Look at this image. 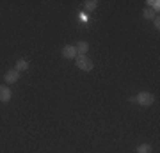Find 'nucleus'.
Returning <instances> with one entry per match:
<instances>
[{
	"instance_id": "nucleus-1",
	"label": "nucleus",
	"mask_w": 160,
	"mask_h": 153,
	"mask_svg": "<svg viewBox=\"0 0 160 153\" xmlns=\"http://www.w3.org/2000/svg\"><path fill=\"white\" fill-rule=\"evenodd\" d=\"M75 64H77V68L82 69V71H92V68H94L92 61H91L87 55H77V59H75Z\"/></svg>"
},
{
	"instance_id": "nucleus-2",
	"label": "nucleus",
	"mask_w": 160,
	"mask_h": 153,
	"mask_svg": "<svg viewBox=\"0 0 160 153\" xmlns=\"http://www.w3.org/2000/svg\"><path fill=\"white\" fill-rule=\"evenodd\" d=\"M135 102L139 105H142V107H151L155 103V96L151 93H148V91H142V93H139L137 96H135Z\"/></svg>"
},
{
	"instance_id": "nucleus-3",
	"label": "nucleus",
	"mask_w": 160,
	"mask_h": 153,
	"mask_svg": "<svg viewBox=\"0 0 160 153\" xmlns=\"http://www.w3.org/2000/svg\"><path fill=\"white\" fill-rule=\"evenodd\" d=\"M11 98H12V91H11V87H9L7 84L0 85V102L7 103V102H11Z\"/></svg>"
},
{
	"instance_id": "nucleus-4",
	"label": "nucleus",
	"mask_w": 160,
	"mask_h": 153,
	"mask_svg": "<svg viewBox=\"0 0 160 153\" xmlns=\"http://www.w3.org/2000/svg\"><path fill=\"white\" fill-rule=\"evenodd\" d=\"M18 80H20V71H16L14 68L6 71V75H4V82H7V84H14Z\"/></svg>"
},
{
	"instance_id": "nucleus-5",
	"label": "nucleus",
	"mask_w": 160,
	"mask_h": 153,
	"mask_svg": "<svg viewBox=\"0 0 160 153\" xmlns=\"http://www.w3.org/2000/svg\"><path fill=\"white\" fill-rule=\"evenodd\" d=\"M61 54H62L64 59H77V55H78V54H77V48H75V45H66L62 48V52H61Z\"/></svg>"
},
{
	"instance_id": "nucleus-6",
	"label": "nucleus",
	"mask_w": 160,
	"mask_h": 153,
	"mask_svg": "<svg viewBox=\"0 0 160 153\" xmlns=\"http://www.w3.org/2000/svg\"><path fill=\"white\" fill-rule=\"evenodd\" d=\"M75 48H77V54H78V55H86L87 52H89V43H87V41H78V43L75 45Z\"/></svg>"
},
{
	"instance_id": "nucleus-7",
	"label": "nucleus",
	"mask_w": 160,
	"mask_h": 153,
	"mask_svg": "<svg viewBox=\"0 0 160 153\" xmlns=\"http://www.w3.org/2000/svg\"><path fill=\"white\" fill-rule=\"evenodd\" d=\"M14 69L22 73V71H25V69H29V63H27L25 59H18V61H16V66H14Z\"/></svg>"
},
{
	"instance_id": "nucleus-8",
	"label": "nucleus",
	"mask_w": 160,
	"mask_h": 153,
	"mask_svg": "<svg viewBox=\"0 0 160 153\" xmlns=\"http://www.w3.org/2000/svg\"><path fill=\"white\" fill-rule=\"evenodd\" d=\"M96 7H98L96 0H87V2H84V9L86 11H96Z\"/></svg>"
},
{
	"instance_id": "nucleus-9",
	"label": "nucleus",
	"mask_w": 160,
	"mask_h": 153,
	"mask_svg": "<svg viewBox=\"0 0 160 153\" xmlns=\"http://www.w3.org/2000/svg\"><path fill=\"white\" fill-rule=\"evenodd\" d=\"M148 6H149L151 11H155L157 14H158V11H160V2L158 0H148Z\"/></svg>"
},
{
	"instance_id": "nucleus-10",
	"label": "nucleus",
	"mask_w": 160,
	"mask_h": 153,
	"mask_svg": "<svg viewBox=\"0 0 160 153\" xmlns=\"http://www.w3.org/2000/svg\"><path fill=\"white\" fill-rule=\"evenodd\" d=\"M137 153H153V148L149 146V144H139Z\"/></svg>"
},
{
	"instance_id": "nucleus-11",
	"label": "nucleus",
	"mask_w": 160,
	"mask_h": 153,
	"mask_svg": "<svg viewBox=\"0 0 160 153\" xmlns=\"http://www.w3.org/2000/svg\"><path fill=\"white\" fill-rule=\"evenodd\" d=\"M142 16L146 18V20H155V18H157V13L151 11V9L148 7V9H144V11H142Z\"/></svg>"
},
{
	"instance_id": "nucleus-12",
	"label": "nucleus",
	"mask_w": 160,
	"mask_h": 153,
	"mask_svg": "<svg viewBox=\"0 0 160 153\" xmlns=\"http://www.w3.org/2000/svg\"><path fill=\"white\" fill-rule=\"evenodd\" d=\"M153 25H155V28H157V30L160 28V18H158V14H157V18L153 20Z\"/></svg>"
}]
</instances>
